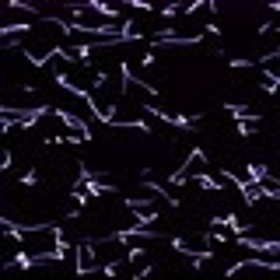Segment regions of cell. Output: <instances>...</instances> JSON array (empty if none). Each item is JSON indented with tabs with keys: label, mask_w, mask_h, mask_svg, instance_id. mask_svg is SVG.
<instances>
[{
	"label": "cell",
	"mask_w": 280,
	"mask_h": 280,
	"mask_svg": "<svg viewBox=\"0 0 280 280\" xmlns=\"http://www.w3.org/2000/svg\"><path fill=\"white\" fill-rule=\"evenodd\" d=\"M53 116H60L63 123H67V126H70V130H77L81 137L84 140H91V130H88V123H81L77 116H70V112H67V109H56V112H53Z\"/></svg>",
	"instance_id": "obj_1"
},
{
	"label": "cell",
	"mask_w": 280,
	"mask_h": 280,
	"mask_svg": "<svg viewBox=\"0 0 280 280\" xmlns=\"http://www.w3.org/2000/svg\"><path fill=\"white\" fill-rule=\"evenodd\" d=\"M21 182H25V186H35V182H39V175H35V172H25V175H21Z\"/></svg>",
	"instance_id": "obj_12"
},
{
	"label": "cell",
	"mask_w": 280,
	"mask_h": 280,
	"mask_svg": "<svg viewBox=\"0 0 280 280\" xmlns=\"http://www.w3.org/2000/svg\"><path fill=\"white\" fill-rule=\"evenodd\" d=\"M245 172H249L252 186H256V182H270V172H266V165H249Z\"/></svg>",
	"instance_id": "obj_6"
},
{
	"label": "cell",
	"mask_w": 280,
	"mask_h": 280,
	"mask_svg": "<svg viewBox=\"0 0 280 280\" xmlns=\"http://www.w3.org/2000/svg\"><path fill=\"white\" fill-rule=\"evenodd\" d=\"M91 7H95V11H98V14H105V18H119V11H116V7H105V4H91Z\"/></svg>",
	"instance_id": "obj_8"
},
{
	"label": "cell",
	"mask_w": 280,
	"mask_h": 280,
	"mask_svg": "<svg viewBox=\"0 0 280 280\" xmlns=\"http://www.w3.org/2000/svg\"><path fill=\"white\" fill-rule=\"evenodd\" d=\"M210 224H224V228H231L235 235H242V231H245V224L238 221V214H224V217H214Z\"/></svg>",
	"instance_id": "obj_5"
},
{
	"label": "cell",
	"mask_w": 280,
	"mask_h": 280,
	"mask_svg": "<svg viewBox=\"0 0 280 280\" xmlns=\"http://www.w3.org/2000/svg\"><path fill=\"white\" fill-rule=\"evenodd\" d=\"M200 186H203V189H217V182L210 179V175H200Z\"/></svg>",
	"instance_id": "obj_13"
},
{
	"label": "cell",
	"mask_w": 280,
	"mask_h": 280,
	"mask_svg": "<svg viewBox=\"0 0 280 280\" xmlns=\"http://www.w3.org/2000/svg\"><path fill=\"white\" fill-rule=\"evenodd\" d=\"M224 112H231V116H235V119L238 123H259V112H249V109H245V105H231V102H224Z\"/></svg>",
	"instance_id": "obj_3"
},
{
	"label": "cell",
	"mask_w": 280,
	"mask_h": 280,
	"mask_svg": "<svg viewBox=\"0 0 280 280\" xmlns=\"http://www.w3.org/2000/svg\"><path fill=\"white\" fill-rule=\"evenodd\" d=\"M137 256H144V249H140V245H130V249H126V259L133 263V259H137Z\"/></svg>",
	"instance_id": "obj_10"
},
{
	"label": "cell",
	"mask_w": 280,
	"mask_h": 280,
	"mask_svg": "<svg viewBox=\"0 0 280 280\" xmlns=\"http://www.w3.org/2000/svg\"><path fill=\"white\" fill-rule=\"evenodd\" d=\"M179 11H182V7H175V4H168V7H161V14H165V18H175Z\"/></svg>",
	"instance_id": "obj_11"
},
{
	"label": "cell",
	"mask_w": 280,
	"mask_h": 280,
	"mask_svg": "<svg viewBox=\"0 0 280 280\" xmlns=\"http://www.w3.org/2000/svg\"><path fill=\"white\" fill-rule=\"evenodd\" d=\"M238 245L252 249V252H280L277 242H256V238H242V235H238Z\"/></svg>",
	"instance_id": "obj_4"
},
{
	"label": "cell",
	"mask_w": 280,
	"mask_h": 280,
	"mask_svg": "<svg viewBox=\"0 0 280 280\" xmlns=\"http://www.w3.org/2000/svg\"><path fill=\"white\" fill-rule=\"evenodd\" d=\"M238 266H249V259H242V263H235L228 273H238ZM252 266H266V270H277V263L273 259H252Z\"/></svg>",
	"instance_id": "obj_7"
},
{
	"label": "cell",
	"mask_w": 280,
	"mask_h": 280,
	"mask_svg": "<svg viewBox=\"0 0 280 280\" xmlns=\"http://www.w3.org/2000/svg\"><path fill=\"white\" fill-rule=\"evenodd\" d=\"M172 249H175V252H182V256H193V259H196V252H189V245H186L182 238H172Z\"/></svg>",
	"instance_id": "obj_9"
},
{
	"label": "cell",
	"mask_w": 280,
	"mask_h": 280,
	"mask_svg": "<svg viewBox=\"0 0 280 280\" xmlns=\"http://www.w3.org/2000/svg\"><path fill=\"white\" fill-rule=\"evenodd\" d=\"M144 112L158 116L161 123H172V126H182V130H186V126H193V119H189V116H168V112H161V109H154V105H144Z\"/></svg>",
	"instance_id": "obj_2"
}]
</instances>
